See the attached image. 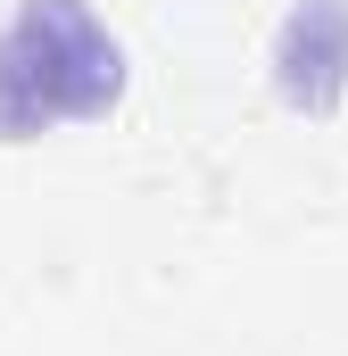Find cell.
<instances>
[{
    "mask_svg": "<svg viewBox=\"0 0 348 356\" xmlns=\"http://www.w3.org/2000/svg\"><path fill=\"white\" fill-rule=\"evenodd\" d=\"M116 83L125 58L84 0H25L0 33V141H33L58 116H100Z\"/></svg>",
    "mask_w": 348,
    "mask_h": 356,
    "instance_id": "1",
    "label": "cell"
}]
</instances>
